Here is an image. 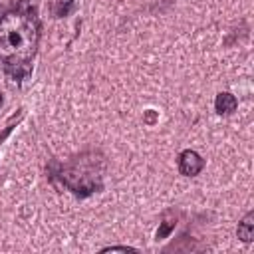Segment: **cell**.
Returning <instances> with one entry per match:
<instances>
[{
    "label": "cell",
    "mask_w": 254,
    "mask_h": 254,
    "mask_svg": "<svg viewBox=\"0 0 254 254\" xmlns=\"http://www.w3.org/2000/svg\"><path fill=\"white\" fill-rule=\"evenodd\" d=\"M40 42V22L28 6L0 12V67L20 79L30 71Z\"/></svg>",
    "instance_id": "6da1fadb"
},
{
    "label": "cell",
    "mask_w": 254,
    "mask_h": 254,
    "mask_svg": "<svg viewBox=\"0 0 254 254\" xmlns=\"http://www.w3.org/2000/svg\"><path fill=\"white\" fill-rule=\"evenodd\" d=\"M202 167H204V161L200 159L198 153H194V151H183L181 153V157H179V171L183 175L194 177V175H198L202 171Z\"/></svg>",
    "instance_id": "7a4b0ae2"
},
{
    "label": "cell",
    "mask_w": 254,
    "mask_h": 254,
    "mask_svg": "<svg viewBox=\"0 0 254 254\" xmlns=\"http://www.w3.org/2000/svg\"><path fill=\"white\" fill-rule=\"evenodd\" d=\"M236 105H238V101H236V97L232 95V93H218L216 95V101H214V107H216V111L218 113H224V115H228V113H232L234 109H236Z\"/></svg>",
    "instance_id": "3957f363"
},
{
    "label": "cell",
    "mask_w": 254,
    "mask_h": 254,
    "mask_svg": "<svg viewBox=\"0 0 254 254\" xmlns=\"http://www.w3.org/2000/svg\"><path fill=\"white\" fill-rule=\"evenodd\" d=\"M254 216H252V212H248L246 216H244V220L238 224V238H242L244 242H250L252 238H254Z\"/></svg>",
    "instance_id": "277c9868"
},
{
    "label": "cell",
    "mask_w": 254,
    "mask_h": 254,
    "mask_svg": "<svg viewBox=\"0 0 254 254\" xmlns=\"http://www.w3.org/2000/svg\"><path fill=\"white\" fill-rule=\"evenodd\" d=\"M71 6H73V0H56L54 2V14L56 16H67L69 14V10H71Z\"/></svg>",
    "instance_id": "5b68a950"
},
{
    "label": "cell",
    "mask_w": 254,
    "mask_h": 254,
    "mask_svg": "<svg viewBox=\"0 0 254 254\" xmlns=\"http://www.w3.org/2000/svg\"><path fill=\"white\" fill-rule=\"evenodd\" d=\"M173 226H175V222H173V220H165V222L161 224V228L157 230V238H165V236L173 230Z\"/></svg>",
    "instance_id": "8992f818"
},
{
    "label": "cell",
    "mask_w": 254,
    "mask_h": 254,
    "mask_svg": "<svg viewBox=\"0 0 254 254\" xmlns=\"http://www.w3.org/2000/svg\"><path fill=\"white\" fill-rule=\"evenodd\" d=\"M109 250H123V252H127V250H133V248H129V246H111V248H105L103 252H109Z\"/></svg>",
    "instance_id": "52a82bcc"
}]
</instances>
